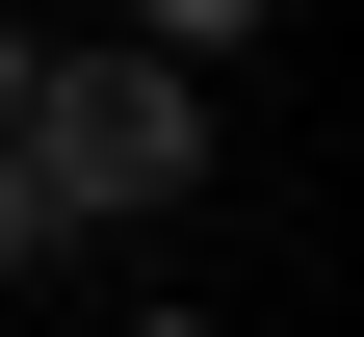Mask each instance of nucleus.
<instances>
[{
	"instance_id": "nucleus-1",
	"label": "nucleus",
	"mask_w": 364,
	"mask_h": 337,
	"mask_svg": "<svg viewBox=\"0 0 364 337\" xmlns=\"http://www.w3.org/2000/svg\"><path fill=\"white\" fill-rule=\"evenodd\" d=\"M26 182L53 208H208V78H156L130 26H78L26 78Z\"/></svg>"
},
{
	"instance_id": "nucleus-2",
	"label": "nucleus",
	"mask_w": 364,
	"mask_h": 337,
	"mask_svg": "<svg viewBox=\"0 0 364 337\" xmlns=\"http://www.w3.org/2000/svg\"><path fill=\"white\" fill-rule=\"evenodd\" d=\"M235 26H287V0H130V53H156V78H208Z\"/></svg>"
},
{
	"instance_id": "nucleus-3",
	"label": "nucleus",
	"mask_w": 364,
	"mask_h": 337,
	"mask_svg": "<svg viewBox=\"0 0 364 337\" xmlns=\"http://www.w3.org/2000/svg\"><path fill=\"white\" fill-rule=\"evenodd\" d=\"M53 260H78V208L26 182V130H0V285H53Z\"/></svg>"
},
{
	"instance_id": "nucleus-4",
	"label": "nucleus",
	"mask_w": 364,
	"mask_h": 337,
	"mask_svg": "<svg viewBox=\"0 0 364 337\" xmlns=\"http://www.w3.org/2000/svg\"><path fill=\"white\" fill-rule=\"evenodd\" d=\"M26 78H53V26H0V130H26Z\"/></svg>"
},
{
	"instance_id": "nucleus-5",
	"label": "nucleus",
	"mask_w": 364,
	"mask_h": 337,
	"mask_svg": "<svg viewBox=\"0 0 364 337\" xmlns=\"http://www.w3.org/2000/svg\"><path fill=\"white\" fill-rule=\"evenodd\" d=\"M130 337H235V311H130Z\"/></svg>"
}]
</instances>
